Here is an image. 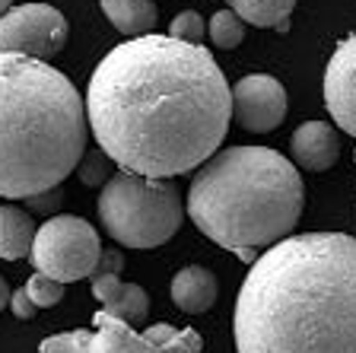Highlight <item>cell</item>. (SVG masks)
<instances>
[{
    "mask_svg": "<svg viewBox=\"0 0 356 353\" xmlns=\"http://www.w3.org/2000/svg\"><path fill=\"white\" fill-rule=\"evenodd\" d=\"M86 125L121 169L188 175L222 147L232 89L204 45L140 36L115 45L86 86Z\"/></svg>",
    "mask_w": 356,
    "mask_h": 353,
    "instance_id": "1",
    "label": "cell"
},
{
    "mask_svg": "<svg viewBox=\"0 0 356 353\" xmlns=\"http://www.w3.org/2000/svg\"><path fill=\"white\" fill-rule=\"evenodd\" d=\"M238 353H356V235H286L236 299Z\"/></svg>",
    "mask_w": 356,
    "mask_h": 353,
    "instance_id": "2",
    "label": "cell"
},
{
    "mask_svg": "<svg viewBox=\"0 0 356 353\" xmlns=\"http://www.w3.org/2000/svg\"><path fill=\"white\" fill-rule=\"evenodd\" d=\"M86 102L48 61L0 52V198L51 191L86 156Z\"/></svg>",
    "mask_w": 356,
    "mask_h": 353,
    "instance_id": "3",
    "label": "cell"
},
{
    "mask_svg": "<svg viewBox=\"0 0 356 353\" xmlns=\"http://www.w3.org/2000/svg\"><path fill=\"white\" fill-rule=\"evenodd\" d=\"M302 204L299 169L270 147L216 150L194 169L188 188L194 226L248 265L258 249H270L296 229Z\"/></svg>",
    "mask_w": 356,
    "mask_h": 353,
    "instance_id": "4",
    "label": "cell"
},
{
    "mask_svg": "<svg viewBox=\"0 0 356 353\" xmlns=\"http://www.w3.org/2000/svg\"><path fill=\"white\" fill-rule=\"evenodd\" d=\"M181 198L169 178L118 169L99 194L102 229L127 249H156L169 242L181 226Z\"/></svg>",
    "mask_w": 356,
    "mask_h": 353,
    "instance_id": "5",
    "label": "cell"
},
{
    "mask_svg": "<svg viewBox=\"0 0 356 353\" xmlns=\"http://www.w3.org/2000/svg\"><path fill=\"white\" fill-rule=\"evenodd\" d=\"M38 353H204V344L194 328L159 322L147 331H137L124 318L96 312L92 328L44 338Z\"/></svg>",
    "mask_w": 356,
    "mask_h": 353,
    "instance_id": "6",
    "label": "cell"
},
{
    "mask_svg": "<svg viewBox=\"0 0 356 353\" xmlns=\"http://www.w3.org/2000/svg\"><path fill=\"white\" fill-rule=\"evenodd\" d=\"M99 233L92 223L83 217L58 214L48 217V223L35 229V242H32V265L35 271L48 274L60 283H74V280L92 277L99 261Z\"/></svg>",
    "mask_w": 356,
    "mask_h": 353,
    "instance_id": "7",
    "label": "cell"
},
{
    "mask_svg": "<svg viewBox=\"0 0 356 353\" xmlns=\"http://www.w3.org/2000/svg\"><path fill=\"white\" fill-rule=\"evenodd\" d=\"M67 42V19L48 3H22L0 16V52L54 58Z\"/></svg>",
    "mask_w": 356,
    "mask_h": 353,
    "instance_id": "8",
    "label": "cell"
},
{
    "mask_svg": "<svg viewBox=\"0 0 356 353\" xmlns=\"http://www.w3.org/2000/svg\"><path fill=\"white\" fill-rule=\"evenodd\" d=\"M232 118L242 131L270 134L286 118V89L267 74H252L232 86Z\"/></svg>",
    "mask_w": 356,
    "mask_h": 353,
    "instance_id": "9",
    "label": "cell"
},
{
    "mask_svg": "<svg viewBox=\"0 0 356 353\" xmlns=\"http://www.w3.org/2000/svg\"><path fill=\"white\" fill-rule=\"evenodd\" d=\"M325 105L334 125L356 137V32L334 48L325 67Z\"/></svg>",
    "mask_w": 356,
    "mask_h": 353,
    "instance_id": "10",
    "label": "cell"
},
{
    "mask_svg": "<svg viewBox=\"0 0 356 353\" xmlns=\"http://www.w3.org/2000/svg\"><path fill=\"white\" fill-rule=\"evenodd\" d=\"M289 153L302 169L325 172L341 156V137L327 121H302L289 140Z\"/></svg>",
    "mask_w": 356,
    "mask_h": 353,
    "instance_id": "11",
    "label": "cell"
},
{
    "mask_svg": "<svg viewBox=\"0 0 356 353\" xmlns=\"http://www.w3.org/2000/svg\"><path fill=\"white\" fill-rule=\"evenodd\" d=\"M92 296L102 302V312H108V315L124 318L131 324L147 322V312H149L147 290L137 287V283L118 280V274H99V277H92Z\"/></svg>",
    "mask_w": 356,
    "mask_h": 353,
    "instance_id": "12",
    "label": "cell"
},
{
    "mask_svg": "<svg viewBox=\"0 0 356 353\" xmlns=\"http://www.w3.org/2000/svg\"><path fill=\"white\" fill-rule=\"evenodd\" d=\"M216 293H220L216 277L204 265H188L172 277V302L185 315H200V312L213 309Z\"/></svg>",
    "mask_w": 356,
    "mask_h": 353,
    "instance_id": "13",
    "label": "cell"
},
{
    "mask_svg": "<svg viewBox=\"0 0 356 353\" xmlns=\"http://www.w3.org/2000/svg\"><path fill=\"white\" fill-rule=\"evenodd\" d=\"M102 13L127 38L149 36L156 29V19H159V10L153 0H102Z\"/></svg>",
    "mask_w": 356,
    "mask_h": 353,
    "instance_id": "14",
    "label": "cell"
},
{
    "mask_svg": "<svg viewBox=\"0 0 356 353\" xmlns=\"http://www.w3.org/2000/svg\"><path fill=\"white\" fill-rule=\"evenodd\" d=\"M35 223L26 210L3 204L0 207V258L16 261V258H29L32 242H35Z\"/></svg>",
    "mask_w": 356,
    "mask_h": 353,
    "instance_id": "15",
    "label": "cell"
},
{
    "mask_svg": "<svg viewBox=\"0 0 356 353\" xmlns=\"http://www.w3.org/2000/svg\"><path fill=\"white\" fill-rule=\"evenodd\" d=\"M296 0H229V10L238 13L245 22L261 26V29H289V13Z\"/></svg>",
    "mask_w": 356,
    "mask_h": 353,
    "instance_id": "16",
    "label": "cell"
},
{
    "mask_svg": "<svg viewBox=\"0 0 356 353\" xmlns=\"http://www.w3.org/2000/svg\"><path fill=\"white\" fill-rule=\"evenodd\" d=\"M207 32H210V42H213L216 48L232 52V48H238L245 38V19L238 13H232V10H220V13H213Z\"/></svg>",
    "mask_w": 356,
    "mask_h": 353,
    "instance_id": "17",
    "label": "cell"
},
{
    "mask_svg": "<svg viewBox=\"0 0 356 353\" xmlns=\"http://www.w3.org/2000/svg\"><path fill=\"white\" fill-rule=\"evenodd\" d=\"M64 287H67V283L51 280L48 274L35 271L29 277V283H26V293L32 296V302H35L38 309H51V306H58V302L64 299Z\"/></svg>",
    "mask_w": 356,
    "mask_h": 353,
    "instance_id": "18",
    "label": "cell"
},
{
    "mask_svg": "<svg viewBox=\"0 0 356 353\" xmlns=\"http://www.w3.org/2000/svg\"><path fill=\"white\" fill-rule=\"evenodd\" d=\"M169 36L172 38H181V42L200 45V42H204V19H200V13H194V10H181V13L172 19Z\"/></svg>",
    "mask_w": 356,
    "mask_h": 353,
    "instance_id": "19",
    "label": "cell"
},
{
    "mask_svg": "<svg viewBox=\"0 0 356 353\" xmlns=\"http://www.w3.org/2000/svg\"><path fill=\"white\" fill-rule=\"evenodd\" d=\"M105 159H108V156H83L80 166H76V169H80L83 185H102V182H108L111 175L105 178Z\"/></svg>",
    "mask_w": 356,
    "mask_h": 353,
    "instance_id": "20",
    "label": "cell"
},
{
    "mask_svg": "<svg viewBox=\"0 0 356 353\" xmlns=\"http://www.w3.org/2000/svg\"><path fill=\"white\" fill-rule=\"evenodd\" d=\"M60 201H64V194H60V185H58V188H51V191H42V194L26 198V204H29L35 214H48V217H51L54 210L60 207Z\"/></svg>",
    "mask_w": 356,
    "mask_h": 353,
    "instance_id": "21",
    "label": "cell"
},
{
    "mask_svg": "<svg viewBox=\"0 0 356 353\" xmlns=\"http://www.w3.org/2000/svg\"><path fill=\"white\" fill-rule=\"evenodd\" d=\"M121 267H124V255H121L118 249H102L92 277H99V274H121Z\"/></svg>",
    "mask_w": 356,
    "mask_h": 353,
    "instance_id": "22",
    "label": "cell"
},
{
    "mask_svg": "<svg viewBox=\"0 0 356 353\" xmlns=\"http://www.w3.org/2000/svg\"><path fill=\"white\" fill-rule=\"evenodd\" d=\"M10 309H13V315H16V318L29 322V318L38 312V306L32 302V296L26 293V287H22V290H13V296H10Z\"/></svg>",
    "mask_w": 356,
    "mask_h": 353,
    "instance_id": "23",
    "label": "cell"
},
{
    "mask_svg": "<svg viewBox=\"0 0 356 353\" xmlns=\"http://www.w3.org/2000/svg\"><path fill=\"white\" fill-rule=\"evenodd\" d=\"M10 296H13V290H10L7 277H0V309H7L10 306Z\"/></svg>",
    "mask_w": 356,
    "mask_h": 353,
    "instance_id": "24",
    "label": "cell"
},
{
    "mask_svg": "<svg viewBox=\"0 0 356 353\" xmlns=\"http://www.w3.org/2000/svg\"><path fill=\"white\" fill-rule=\"evenodd\" d=\"M10 3H13V0H0V16H3V13L10 10Z\"/></svg>",
    "mask_w": 356,
    "mask_h": 353,
    "instance_id": "25",
    "label": "cell"
},
{
    "mask_svg": "<svg viewBox=\"0 0 356 353\" xmlns=\"http://www.w3.org/2000/svg\"><path fill=\"white\" fill-rule=\"evenodd\" d=\"M353 156H356V153H353Z\"/></svg>",
    "mask_w": 356,
    "mask_h": 353,
    "instance_id": "26",
    "label": "cell"
}]
</instances>
